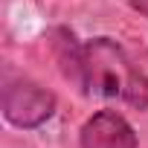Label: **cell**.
Masks as SVG:
<instances>
[{"label":"cell","mask_w":148,"mask_h":148,"mask_svg":"<svg viewBox=\"0 0 148 148\" xmlns=\"http://www.w3.org/2000/svg\"><path fill=\"white\" fill-rule=\"evenodd\" d=\"M49 44L61 76L82 93L113 99L134 110H148V76L113 38H90L82 44L61 26L52 29Z\"/></svg>","instance_id":"6da1fadb"},{"label":"cell","mask_w":148,"mask_h":148,"mask_svg":"<svg viewBox=\"0 0 148 148\" xmlns=\"http://www.w3.org/2000/svg\"><path fill=\"white\" fill-rule=\"evenodd\" d=\"M55 113V96L35 84L32 79H6L3 82V116L21 131L41 128Z\"/></svg>","instance_id":"7a4b0ae2"},{"label":"cell","mask_w":148,"mask_h":148,"mask_svg":"<svg viewBox=\"0 0 148 148\" xmlns=\"http://www.w3.org/2000/svg\"><path fill=\"white\" fill-rule=\"evenodd\" d=\"M82 148H139L134 125L116 110L93 113L79 131Z\"/></svg>","instance_id":"3957f363"},{"label":"cell","mask_w":148,"mask_h":148,"mask_svg":"<svg viewBox=\"0 0 148 148\" xmlns=\"http://www.w3.org/2000/svg\"><path fill=\"white\" fill-rule=\"evenodd\" d=\"M125 3H128L134 12H139L142 18H148V0H125Z\"/></svg>","instance_id":"277c9868"}]
</instances>
